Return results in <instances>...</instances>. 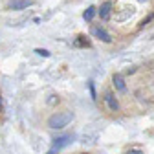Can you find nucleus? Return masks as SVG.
<instances>
[{
    "mask_svg": "<svg viewBox=\"0 0 154 154\" xmlns=\"http://www.w3.org/2000/svg\"><path fill=\"white\" fill-rule=\"evenodd\" d=\"M103 101H105V105H106L108 110H112V112H118L119 110V103H118V99H116V95L112 92H105Z\"/></svg>",
    "mask_w": 154,
    "mask_h": 154,
    "instance_id": "20e7f679",
    "label": "nucleus"
},
{
    "mask_svg": "<svg viewBox=\"0 0 154 154\" xmlns=\"http://www.w3.org/2000/svg\"><path fill=\"white\" fill-rule=\"evenodd\" d=\"M152 20H154V13H150V15H149L147 18H143V20L140 22V28H143V26H147V24H149V22H152Z\"/></svg>",
    "mask_w": 154,
    "mask_h": 154,
    "instance_id": "1a4fd4ad",
    "label": "nucleus"
},
{
    "mask_svg": "<svg viewBox=\"0 0 154 154\" xmlns=\"http://www.w3.org/2000/svg\"><path fill=\"white\" fill-rule=\"evenodd\" d=\"M88 88H90V94H92V99H97V97H95V88H94V83H90V85H88Z\"/></svg>",
    "mask_w": 154,
    "mask_h": 154,
    "instance_id": "9b49d317",
    "label": "nucleus"
},
{
    "mask_svg": "<svg viewBox=\"0 0 154 154\" xmlns=\"http://www.w3.org/2000/svg\"><path fill=\"white\" fill-rule=\"evenodd\" d=\"M35 53H38L41 57H50V51H48V50H42V48H37Z\"/></svg>",
    "mask_w": 154,
    "mask_h": 154,
    "instance_id": "9d476101",
    "label": "nucleus"
},
{
    "mask_svg": "<svg viewBox=\"0 0 154 154\" xmlns=\"http://www.w3.org/2000/svg\"><path fill=\"white\" fill-rule=\"evenodd\" d=\"M0 110H2V99H0Z\"/></svg>",
    "mask_w": 154,
    "mask_h": 154,
    "instance_id": "f8f14e48",
    "label": "nucleus"
},
{
    "mask_svg": "<svg viewBox=\"0 0 154 154\" xmlns=\"http://www.w3.org/2000/svg\"><path fill=\"white\" fill-rule=\"evenodd\" d=\"M112 85H114V88L118 90V92H127V85H125L123 77H121L119 73H116V75L112 77Z\"/></svg>",
    "mask_w": 154,
    "mask_h": 154,
    "instance_id": "423d86ee",
    "label": "nucleus"
},
{
    "mask_svg": "<svg viewBox=\"0 0 154 154\" xmlns=\"http://www.w3.org/2000/svg\"><path fill=\"white\" fill-rule=\"evenodd\" d=\"M33 6V0H11L8 4V9L11 11H22V9H28Z\"/></svg>",
    "mask_w": 154,
    "mask_h": 154,
    "instance_id": "7ed1b4c3",
    "label": "nucleus"
},
{
    "mask_svg": "<svg viewBox=\"0 0 154 154\" xmlns=\"http://www.w3.org/2000/svg\"><path fill=\"white\" fill-rule=\"evenodd\" d=\"M72 140H73V138L70 136V134H66V136H61V138L53 140V145H51V149H50V152H48V154H55L57 150H61L63 147H66Z\"/></svg>",
    "mask_w": 154,
    "mask_h": 154,
    "instance_id": "f03ea898",
    "label": "nucleus"
},
{
    "mask_svg": "<svg viewBox=\"0 0 154 154\" xmlns=\"http://www.w3.org/2000/svg\"><path fill=\"white\" fill-rule=\"evenodd\" d=\"M92 35H94L95 38H99V41H103V42H110V41H112L110 33H108L106 29H103L101 26H94V28H92Z\"/></svg>",
    "mask_w": 154,
    "mask_h": 154,
    "instance_id": "39448f33",
    "label": "nucleus"
},
{
    "mask_svg": "<svg viewBox=\"0 0 154 154\" xmlns=\"http://www.w3.org/2000/svg\"><path fill=\"white\" fill-rule=\"evenodd\" d=\"M83 17H85V20H88V22H90L92 18L95 17V8H88V9L85 11V15H83Z\"/></svg>",
    "mask_w": 154,
    "mask_h": 154,
    "instance_id": "6e6552de",
    "label": "nucleus"
},
{
    "mask_svg": "<svg viewBox=\"0 0 154 154\" xmlns=\"http://www.w3.org/2000/svg\"><path fill=\"white\" fill-rule=\"evenodd\" d=\"M110 11H112V2H105L99 8V17L103 18V20H108V18H110Z\"/></svg>",
    "mask_w": 154,
    "mask_h": 154,
    "instance_id": "0eeeda50",
    "label": "nucleus"
},
{
    "mask_svg": "<svg viewBox=\"0 0 154 154\" xmlns=\"http://www.w3.org/2000/svg\"><path fill=\"white\" fill-rule=\"evenodd\" d=\"M73 119V112L70 110H63V112H55L53 116H50V119H48V127L50 128H64L72 123Z\"/></svg>",
    "mask_w": 154,
    "mask_h": 154,
    "instance_id": "f257e3e1",
    "label": "nucleus"
}]
</instances>
